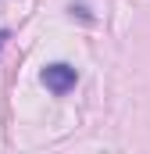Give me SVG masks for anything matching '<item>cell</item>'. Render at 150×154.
<instances>
[{
  "label": "cell",
  "instance_id": "cell-1",
  "mask_svg": "<svg viewBox=\"0 0 150 154\" xmlns=\"http://www.w3.org/2000/svg\"><path fill=\"white\" fill-rule=\"evenodd\" d=\"M75 82H79V72L72 65H64V61H54V65L43 68V86L50 93H57V97H64L68 90H75Z\"/></svg>",
  "mask_w": 150,
  "mask_h": 154
},
{
  "label": "cell",
  "instance_id": "cell-2",
  "mask_svg": "<svg viewBox=\"0 0 150 154\" xmlns=\"http://www.w3.org/2000/svg\"><path fill=\"white\" fill-rule=\"evenodd\" d=\"M7 36H11V32H7V29H0V50H4V43H7Z\"/></svg>",
  "mask_w": 150,
  "mask_h": 154
}]
</instances>
